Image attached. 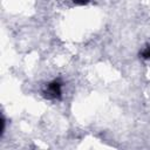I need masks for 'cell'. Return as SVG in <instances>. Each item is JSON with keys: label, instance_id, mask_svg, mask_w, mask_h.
Instances as JSON below:
<instances>
[{"label": "cell", "instance_id": "obj_1", "mask_svg": "<svg viewBox=\"0 0 150 150\" xmlns=\"http://www.w3.org/2000/svg\"><path fill=\"white\" fill-rule=\"evenodd\" d=\"M43 94L49 100H59L62 95V82L59 79H55L47 83Z\"/></svg>", "mask_w": 150, "mask_h": 150}, {"label": "cell", "instance_id": "obj_2", "mask_svg": "<svg viewBox=\"0 0 150 150\" xmlns=\"http://www.w3.org/2000/svg\"><path fill=\"white\" fill-rule=\"evenodd\" d=\"M141 57L144 59V60H150V45L148 47H145L142 52H141Z\"/></svg>", "mask_w": 150, "mask_h": 150}, {"label": "cell", "instance_id": "obj_3", "mask_svg": "<svg viewBox=\"0 0 150 150\" xmlns=\"http://www.w3.org/2000/svg\"><path fill=\"white\" fill-rule=\"evenodd\" d=\"M74 1V4H76V5H80V6H83V5H87L90 0H73Z\"/></svg>", "mask_w": 150, "mask_h": 150}]
</instances>
